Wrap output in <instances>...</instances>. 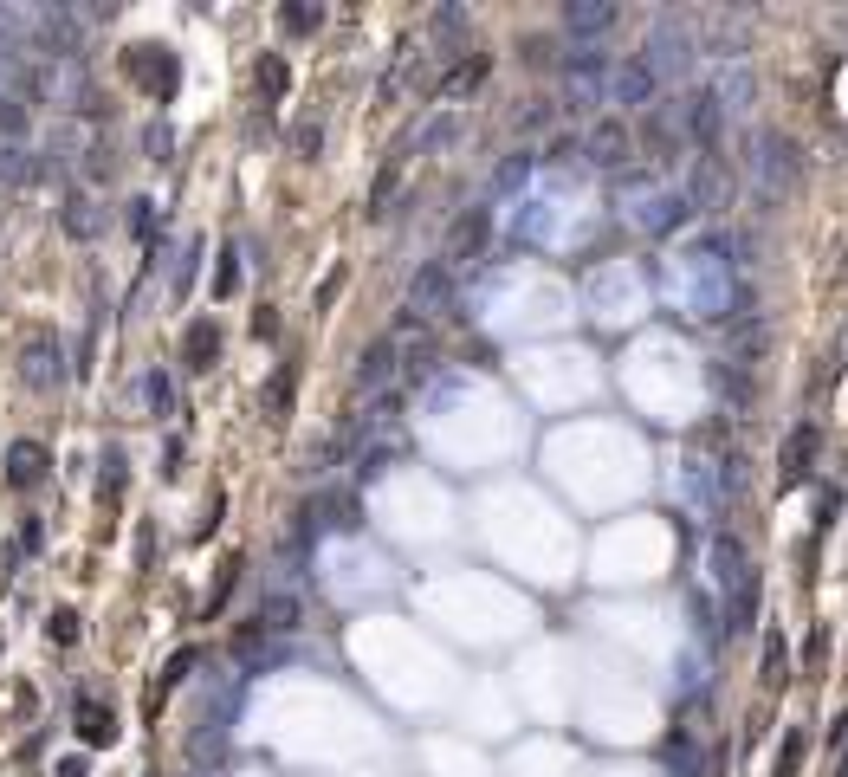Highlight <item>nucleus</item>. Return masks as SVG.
Listing matches in <instances>:
<instances>
[{
  "label": "nucleus",
  "instance_id": "1",
  "mask_svg": "<svg viewBox=\"0 0 848 777\" xmlns=\"http://www.w3.org/2000/svg\"><path fill=\"white\" fill-rule=\"evenodd\" d=\"M635 59L654 72V85H680V78L693 72V59H700V39H693V26L680 20V13H661V20L648 26V39H641Z\"/></svg>",
  "mask_w": 848,
  "mask_h": 777
},
{
  "label": "nucleus",
  "instance_id": "2",
  "mask_svg": "<svg viewBox=\"0 0 848 777\" xmlns=\"http://www.w3.org/2000/svg\"><path fill=\"white\" fill-rule=\"evenodd\" d=\"M557 65H564V98L577 104V111L609 104V72H615V59H609L603 46H570Z\"/></svg>",
  "mask_w": 848,
  "mask_h": 777
},
{
  "label": "nucleus",
  "instance_id": "3",
  "mask_svg": "<svg viewBox=\"0 0 848 777\" xmlns=\"http://www.w3.org/2000/svg\"><path fill=\"white\" fill-rule=\"evenodd\" d=\"M751 169H758V195H764V201L784 195V188L797 182V169H803L797 136H784V130H758V136H751Z\"/></svg>",
  "mask_w": 848,
  "mask_h": 777
},
{
  "label": "nucleus",
  "instance_id": "4",
  "mask_svg": "<svg viewBox=\"0 0 848 777\" xmlns=\"http://www.w3.org/2000/svg\"><path fill=\"white\" fill-rule=\"evenodd\" d=\"M674 124H680V143L719 156V136H726V111H719L713 91H680L674 98Z\"/></svg>",
  "mask_w": 848,
  "mask_h": 777
},
{
  "label": "nucleus",
  "instance_id": "5",
  "mask_svg": "<svg viewBox=\"0 0 848 777\" xmlns=\"http://www.w3.org/2000/svg\"><path fill=\"white\" fill-rule=\"evenodd\" d=\"M130 72H136V85H143L156 104H169L175 85H182V65H175L169 46H136V52H130Z\"/></svg>",
  "mask_w": 848,
  "mask_h": 777
},
{
  "label": "nucleus",
  "instance_id": "6",
  "mask_svg": "<svg viewBox=\"0 0 848 777\" xmlns=\"http://www.w3.org/2000/svg\"><path fill=\"white\" fill-rule=\"evenodd\" d=\"M454 305V266H447V259H428V266L415 272V279H408V311H447Z\"/></svg>",
  "mask_w": 848,
  "mask_h": 777
},
{
  "label": "nucleus",
  "instance_id": "7",
  "mask_svg": "<svg viewBox=\"0 0 848 777\" xmlns=\"http://www.w3.org/2000/svg\"><path fill=\"white\" fill-rule=\"evenodd\" d=\"M816 447H823V434H816V421H797V428L784 434V454H777V480L784 486H803L816 467Z\"/></svg>",
  "mask_w": 848,
  "mask_h": 777
},
{
  "label": "nucleus",
  "instance_id": "8",
  "mask_svg": "<svg viewBox=\"0 0 848 777\" xmlns=\"http://www.w3.org/2000/svg\"><path fill=\"white\" fill-rule=\"evenodd\" d=\"M59 344L52 337H26V350H20V383L26 389H59L65 383V370H59Z\"/></svg>",
  "mask_w": 848,
  "mask_h": 777
},
{
  "label": "nucleus",
  "instance_id": "9",
  "mask_svg": "<svg viewBox=\"0 0 848 777\" xmlns=\"http://www.w3.org/2000/svg\"><path fill=\"white\" fill-rule=\"evenodd\" d=\"M654 91H661V85H654V72H648L641 59H615V72H609V104H635V111H641V104H654Z\"/></svg>",
  "mask_w": 848,
  "mask_h": 777
},
{
  "label": "nucleus",
  "instance_id": "10",
  "mask_svg": "<svg viewBox=\"0 0 848 777\" xmlns=\"http://www.w3.org/2000/svg\"><path fill=\"white\" fill-rule=\"evenodd\" d=\"M726 195H732L726 169H719L713 156H700V162H693V175H687V195H680V201H687V208H706V214H713V208H726Z\"/></svg>",
  "mask_w": 848,
  "mask_h": 777
},
{
  "label": "nucleus",
  "instance_id": "11",
  "mask_svg": "<svg viewBox=\"0 0 848 777\" xmlns=\"http://www.w3.org/2000/svg\"><path fill=\"white\" fill-rule=\"evenodd\" d=\"M583 156L596 162V169H609V175H622L628 169V124H596L590 136H583Z\"/></svg>",
  "mask_w": 848,
  "mask_h": 777
},
{
  "label": "nucleus",
  "instance_id": "12",
  "mask_svg": "<svg viewBox=\"0 0 848 777\" xmlns=\"http://www.w3.org/2000/svg\"><path fill=\"white\" fill-rule=\"evenodd\" d=\"M615 20H622V13H615L609 0H577V7H564V33L577 39V46H596Z\"/></svg>",
  "mask_w": 848,
  "mask_h": 777
},
{
  "label": "nucleus",
  "instance_id": "13",
  "mask_svg": "<svg viewBox=\"0 0 848 777\" xmlns=\"http://www.w3.org/2000/svg\"><path fill=\"white\" fill-rule=\"evenodd\" d=\"M33 46L46 52L52 65H59V59H78V26L65 20V13H39V20H33Z\"/></svg>",
  "mask_w": 848,
  "mask_h": 777
},
{
  "label": "nucleus",
  "instance_id": "14",
  "mask_svg": "<svg viewBox=\"0 0 848 777\" xmlns=\"http://www.w3.org/2000/svg\"><path fill=\"white\" fill-rule=\"evenodd\" d=\"M641 143H648V156H654V162H674V149H680L674 98H667V104H654V117H648V124H641Z\"/></svg>",
  "mask_w": 848,
  "mask_h": 777
},
{
  "label": "nucleus",
  "instance_id": "15",
  "mask_svg": "<svg viewBox=\"0 0 848 777\" xmlns=\"http://www.w3.org/2000/svg\"><path fill=\"white\" fill-rule=\"evenodd\" d=\"M486 227H492V221H486V208H467V214H460V221H454V234H447V266H460V259H473V253H480V247H486Z\"/></svg>",
  "mask_w": 848,
  "mask_h": 777
},
{
  "label": "nucleus",
  "instance_id": "16",
  "mask_svg": "<svg viewBox=\"0 0 848 777\" xmlns=\"http://www.w3.org/2000/svg\"><path fill=\"white\" fill-rule=\"evenodd\" d=\"M713 583H719V590H726V596H732V590H745V583H751V570H745V551H738V538H726V531H719V538H713Z\"/></svg>",
  "mask_w": 848,
  "mask_h": 777
},
{
  "label": "nucleus",
  "instance_id": "17",
  "mask_svg": "<svg viewBox=\"0 0 848 777\" xmlns=\"http://www.w3.org/2000/svg\"><path fill=\"white\" fill-rule=\"evenodd\" d=\"M7 480L20 486V493H33V486L46 480V447H39V441H13L7 447Z\"/></svg>",
  "mask_w": 848,
  "mask_h": 777
},
{
  "label": "nucleus",
  "instance_id": "18",
  "mask_svg": "<svg viewBox=\"0 0 848 777\" xmlns=\"http://www.w3.org/2000/svg\"><path fill=\"white\" fill-rule=\"evenodd\" d=\"M298 622H305V603H298V596H285V590H272L266 603H259V622H253V629H259V635H292Z\"/></svg>",
  "mask_w": 848,
  "mask_h": 777
},
{
  "label": "nucleus",
  "instance_id": "19",
  "mask_svg": "<svg viewBox=\"0 0 848 777\" xmlns=\"http://www.w3.org/2000/svg\"><path fill=\"white\" fill-rule=\"evenodd\" d=\"M389 376H395V337H376L357 357V389H382Z\"/></svg>",
  "mask_w": 848,
  "mask_h": 777
},
{
  "label": "nucleus",
  "instance_id": "20",
  "mask_svg": "<svg viewBox=\"0 0 848 777\" xmlns=\"http://www.w3.org/2000/svg\"><path fill=\"white\" fill-rule=\"evenodd\" d=\"M182 357H188V370H208V363L221 357V331H214L208 318H195V324H188V337H182Z\"/></svg>",
  "mask_w": 848,
  "mask_h": 777
},
{
  "label": "nucleus",
  "instance_id": "21",
  "mask_svg": "<svg viewBox=\"0 0 848 777\" xmlns=\"http://www.w3.org/2000/svg\"><path fill=\"white\" fill-rule=\"evenodd\" d=\"M78 739H85V745H111L117 739V713L98 706V700H78Z\"/></svg>",
  "mask_w": 848,
  "mask_h": 777
},
{
  "label": "nucleus",
  "instance_id": "22",
  "mask_svg": "<svg viewBox=\"0 0 848 777\" xmlns=\"http://www.w3.org/2000/svg\"><path fill=\"white\" fill-rule=\"evenodd\" d=\"M480 78H486V52H473V59H460L454 72L441 78V98H467V91L480 85Z\"/></svg>",
  "mask_w": 848,
  "mask_h": 777
},
{
  "label": "nucleus",
  "instance_id": "23",
  "mask_svg": "<svg viewBox=\"0 0 848 777\" xmlns=\"http://www.w3.org/2000/svg\"><path fill=\"white\" fill-rule=\"evenodd\" d=\"M803 745H810V739H803V726H790V732H784V745H777V777H797Z\"/></svg>",
  "mask_w": 848,
  "mask_h": 777
},
{
  "label": "nucleus",
  "instance_id": "24",
  "mask_svg": "<svg viewBox=\"0 0 848 777\" xmlns=\"http://www.w3.org/2000/svg\"><path fill=\"white\" fill-rule=\"evenodd\" d=\"M65 234H72V240H91V234H98V214H91V201H65Z\"/></svg>",
  "mask_w": 848,
  "mask_h": 777
},
{
  "label": "nucleus",
  "instance_id": "25",
  "mask_svg": "<svg viewBox=\"0 0 848 777\" xmlns=\"http://www.w3.org/2000/svg\"><path fill=\"white\" fill-rule=\"evenodd\" d=\"M531 175V156H512V162H499V169H492V195H505V188H518Z\"/></svg>",
  "mask_w": 848,
  "mask_h": 777
},
{
  "label": "nucleus",
  "instance_id": "26",
  "mask_svg": "<svg viewBox=\"0 0 848 777\" xmlns=\"http://www.w3.org/2000/svg\"><path fill=\"white\" fill-rule=\"evenodd\" d=\"M0 136H26V104L13 91H0Z\"/></svg>",
  "mask_w": 848,
  "mask_h": 777
},
{
  "label": "nucleus",
  "instance_id": "27",
  "mask_svg": "<svg viewBox=\"0 0 848 777\" xmlns=\"http://www.w3.org/2000/svg\"><path fill=\"white\" fill-rule=\"evenodd\" d=\"M33 162H26V149H0V182H33Z\"/></svg>",
  "mask_w": 848,
  "mask_h": 777
},
{
  "label": "nucleus",
  "instance_id": "28",
  "mask_svg": "<svg viewBox=\"0 0 848 777\" xmlns=\"http://www.w3.org/2000/svg\"><path fill=\"white\" fill-rule=\"evenodd\" d=\"M318 20H324L318 7H279V26H285V33H318Z\"/></svg>",
  "mask_w": 848,
  "mask_h": 777
},
{
  "label": "nucleus",
  "instance_id": "29",
  "mask_svg": "<svg viewBox=\"0 0 848 777\" xmlns=\"http://www.w3.org/2000/svg\"><path fill=\"white\" fill-rule=\"evenodd\" d=\"M454 136H460V117H434V124L421 130V149H447Z\"/></svg>",
  "mask_w": 848,
  "mask_h": 777
},
{
  "label": "nucleus",
  "instance_id": "30",
  "mask_svg": "<svg viewBox=\"0 0 848 777\" xmlns=\"http://www.w3.org/2000/svg\"><path fill=\"white\" fill-rule=\"evenodd\" d=\"M85 156H91V162H85V175H91V182H111V175H117V162H111V143H91Z\"/></svg>",
  "mask_w": 848,
  "mask_h": 777
},
{
  "label": "nucleus",
  "instance_id": "31",
  "mask_svg": "<svg viewBox=\"0 0 848 777\" xmlns=\"http://www.w3.org/2000/svg\"><path fill=\"white\" fill-rule=\"evenodd\" d=\"M143 149H149V162H169V149H175L169 124H149V130H143Z\"/></svg>",
  "mask_w": 848,
  "mask_h": 777
},
{
  "label": "nucleus",
  "instance_id": "32",
  "mask_svg": "<svg viewBox=\"0 0 848 777\" xmlns=\"http://www.w3.org/2000/svg\"><path fill=\"white\" fill-rule=\"evenodd\" d=\"M551 117H557V104H525V111H518L512 124L525 130V136H531V130H544V124H551Z\"/></svg>",
  "mask_w": 848,
  "mask_h": 777
},
{
  "label": "nucleus",
  "instance_id": "33",
  "mask_svg": "<svg viewBox=\"0 0 848 777\" xmlns=\"http://www.w3.org/2000/svg\"><path fill=\"white\" fill-rule=\"evenodd\" d=\"M259 91H266V98H279V91H285V65L279 59H259Z\"/></svg>",
  "mask_w": 848,
  "mask_h": 777
},
{
  "label": "nucleus",
  "instance_id": "34",
  "mask_svg": "<svg viewBox=\"0 0 848 777\" xmlns=\"http://www.w3.org/2000/svg\"><path fill=\"white\" fill-rule=\"evenodd\" d=\"M46 635H52V642H65V648H72V642H78V616H72V609H59V616L46 622Z\"/></svg>",
  "mask_w": 848,
  "mask_h": 777
},
{
  "label": "nucleus",
  "instance_id": "35",
  "mask_svg": "<svg viewBox=\"0 0 848 777\" xmlns=\"http://www.w3.org/2000/svg\"><path fill=\"white\" fill-rule=\"evenodd\" d=\"M324 149V124H298V156H318Z\"/></svg>",
  "mask_w": 848,
  "mask_h": 777
},
{
  "label": "nucleus",
  "instance_id": "36",
  "mask_svg": "<svg viewBox=\"0 0 848 777\" xmlns=\"http://www.w3.org/2000/svg\"><path fill=\"white\" fill-rule=\"evenodd\" d=\"M149 408H156V415H169V376H149Z\"/></svg>",
  "mask_w": 848,
  "mask_h": 777
},
{
  "label": "nucleus",
  "instance_id": "37",
  "mask_svg": "<svg viewBox=\"0 0 848 777\" xmlns=\"http://www.w3.org/2000/svg\"><path fill=\"white\" fill-rule=\"evenodd\" d=\"M460 26H467V13H460V7H441V13H434V33H460Z\"/></svg>",
  "mask_w": 848,
  "mask_h": 777
},
{
  "label": "nucleus",
  "instance_id": "38",
  "mask_svg": "<svg viewBox=\"0 0 848 777\" xmlns=\"http://www.w3.org/2000/svg\"><path fill=\"white\" fill-rule=\"evenodd\" d=\"M188 667H195V648H182V654H175V661H169V674H162V687H175V680H182Z\"/></svg>",
  "mask_w": 848,
  "mask_h": 777
},
{
  "label": "nucleus",
  "instance_id": "39",
  "mask_svg": "<svg viewBox=\"0 0 848 777\" xmlns=\"http://www.w3.org/2000/svg\"><path fill=\"white\" fill-rule=\"evenodd\" d=\"M234 259H240V253H227V266H221V279H214V292H221V298H227V292H234V285H240V266H234Z\"/></svg>",
  "mask_w": 848,
  "mask_h": 777
},
{
  "label": "nucleus",
  "instance_id": "40",
  "mask_svg": "<svg viewBox=\"0 0 848 777\" xmlns=\"http://www.w3.org/2000/svg\"><path fill=\"white\" fill-rule=\"evenodd\" d=\"M59 777H85V758H59Z\"/></svg>",
  "mask_w": 848,
  "mask_h": 777
},
{
  "label": "nucleus",
  "instance_id": "41",
  "mask_svg": "<svg viewBox=\"0 0 848 777\" xmlns=\"http://www.w3.org/2000/svg\"><path fill=\"white\" fill-rule=\"evenodd\" d=\"M7 59H13V33L0 26V72H7Z\"/></svg>",
  "mask_w": 848,
  "mask_h": 777
},
{
  "label": "nucleus",
  "instance_id": "42",
  "mask_svg": "<svg viewBox=\"0 0 848 777\" xmlns=\"http://www.w3.org/2000/svg\"><path fill=\"white\" fill-rule=\"evenodd\" d=\"M0 91H7V72H0Z\"/></svg>",
  "mask_w": 848,
  "mask_h": 777
}]
</instances>
